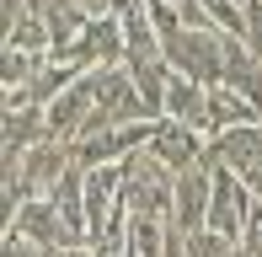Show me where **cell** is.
<instances>
[{
  "instance_id": "cell-21",
  "label": "cell",
  "mask_w": 262,
  "mask_h": 257,
  "mask_svg": "<svg viewBox=\"0 0 262 257\" xmlns=\"http://www.w3.org/2000/svg\"><path fill=\"white\" fill-rule=\"evenodd\" d=\"M246 43L252 54H262V0H246Z\"/></svg>"
},
{
  "instance_id": "cell-7",
  "label": "cell",
  "mask_w": 262,
  "mask_h": 257,
  "mask_svg": "<svg viewBox=\"0 0 262 257\" xmlns=\"http://www.w3.org/2000/svg\"><path fill=\"white\" fill-rule=\"evenodd\" d=\"M209 193H214V161H193V166L177 172V204H171V220L182 230H204L209 225Z\"/></svg>"
},
{
  "instance_id": "cell-1",
  "label": "cell",
  "mask_w": 262,
  "mask_h": 257,
  "mask_svg": "<svg viewBox=\"0 0 262 257\" xmlns=\"http://www.w3.org/2000/svg\"><path fill=\"white\" fill-rule=\"evenodd\" d=\"M123 198H128V215H150V220H171L177 204V172L166 166L156 150H134L123 161Z\"/></svg>"
},
{
  "instance_id": "cell-24",
  "label": "cell",
  "mask_w": 262,
  "mask_h": 257,
  "mask_svg": "<svg viewBox=\"0 0 262 257\" xmlns=\"http://www.w3.org/2000/svg\"><path fill=\"white\" fill-rule=\"evenodd\" d=\"M86 6H91V11H113V0H86Z\"/></svg>"
},
{
  "instance_id": "cell-14",
  "label": "cell",
  "mask_w": 262,
  "mask_h": 257,
  "mask_svg": "<svg viewBox=\"0 0 262 257\" xmlns=\"http://www.w3.org/2000/svg\"><path fill=\"white\" fill-rule=\"evenodd\" d=\"M49 198L59 204V215L70 220V230L86 241V166H80V161H75V166H70L59 182H54V193H49Z\"/></svg>"
},
{
  "instance_id": "cell-9",
  "label": "cell",
  "mask_w": 262,
  "mask_h": 257,
  "mask_svg": "<svg viewBox=\"0 0 262 257\" xmlns=\"http://www.w3.org/2000/svg\"><path fill=\"white\" fill-rule=\"evenodd\" d=\"M209 161H220V166H230V172H252L257 161H262V123H230V128H220V134L209 139Z\"/></svg>"
},
{
  "instance_id": "cell-22",
  "label": "cell",
  "mask_w": 262,
  "mask_h": 257,
  "mask_svg": "<svg viewBox=\"0 0 262 257\" xmlns=\"http://www.w3.org/2000/svg\"><path fill=\"white\" fill-rule=\"evenodd\" d=\"M43 257H97V247L91 241H70V247H49Z\"/></svg>"
},
{
  "instance_id": "cell-16",
  "label": "cell",
  "mask_w": 262,
  "mask_h": 257,
  "mask_svg": "<svg viewBox=\"0 0 262 257\" xmlns=\"http://www.w3.org/2000/svg\"><path fill=\"white\" fill-rule=\"evenodd\" d=\"M6 49H27V54H54V27L43 16H21V22H11L6 27Z\"/></svg>"
},
{
  "instance_id": "cell-4",
  "label": "cell",
  "mask_w": 262,
  "mask_h": 257,
  "mask_svg": "<svg viewBox=\"0 0 262 257\" xmlns=\"http://www.w3.org/2000/svg\"><path fill=\"white\" fill-rule=\"evenodd\" d=\"M91 118H97V70H80V75L49 102V134L75 145V139L91 128Z\"/></svg>"
},
{
  "instance_id": "cell-23",
  "label": "cell",
  "mask_w": 262,
  "mask_h": 257,
  "mask_svg": "<svg viewBox=\"0 0 262 257\" xmlns=\"http://www.w3.org/2000/svg\"><path fill=\"white\" fill-rule=\"evenodd\" d=\"M21 16H27V0H0V27H11Z\"/></svg>"
},
{
  "instance_id": "cell-15",
  "label": "cell",
  "mask_w": 262,
  "mask_h": 257,
  "mask_svg": "<svg viewBox=\"0 0 262 257\" xmlns=\"http://www.w3.org/2000/svg\"><path fill=\"white\" fill-rule=\"evenodd\" d=\"M166 225H171V220L128 215V230H123V252H128V257H161V247H166Z\"/></svg>"
},
{
  "instance_id": "cell-6",
  "label": "cell",
  "mask_w": 262,
  "mask_h": 257,
  "mask_svg": "<svg viewBox=\"0 0 262 257\" xmlns=\"http://www.w3.org/2000/svg\"><path fill=\"white\" fill-rule=\"evenodd\" d=\"M6 230H21L27 241H38L43 252L49 247H70V241H80L75 230H70V220L59 215V204L49 193H32V198H21V209L6 220Z\"/></svg>"
},
{
  "instance_id": "cell-8",
  "label": "cell",
  "mask_w": 262,
  "mask_h": 257,
  "mask_svg": "<svg viewBox=\"0 0 262 257\" xmlns=\"http://www.w3.org/2000/svg\"><path fill=\"white\" fill-rule=\"evenodd\" d=\"M150 150L166 161L171 172H182V166H193V161H204L209 156V134H198L193 123H177V118H156V128H150Z\"/></svg>"
},
{
  "instance_id": "cell-2",
  "label": "cell",
  "mask_w": 262,
  "mask_h": 257,
  "mask_svg": "<svg viewBox=\"0 0 262 257\" xmlns=\"http://www.w3.org/2000/svg\"><path fill=\"white\" fill-rule=\"evenodd\" d=\"M134 118H150V108H145V97H139L128 65H97V118H91V128L134 123ZM91 128H86V134H91ZM86 134H80V139H86Z\"/></svg>"
},
{
  "instance_id": "cell-17",
  "label": "cell",
  "mask_w": 262,
  "mask_h": 257,
  "mask_svg": "<svg viewBox=\"0 0 262 257\" xmlns=\"http://www.w3.org/2000/svg\"><path fill=\"white\" fill-rule=\"evenodd\" d=\"M49 65V54H27V49H6L0 54V86L6 91H16V86H27L38 70Z\"/></svg>"
},
{
  "instance_id": "cell-19",
  "label": "cell",
  "mask_w": 262,
  "mask_h": 257,
  "mask_svg": "<svg viewBox=\"0 0 262 257\" xmlns=\"http://www.w3.org/2000/svg\"><path fill=\"white\" fill-rule=\"evenodd\" d=\"M0 257H43L38 241H27L21 230H6V241H0Z\"/></svg>"
},
{
  "instance_id": "cell-10",
  "label": "cell",
  "mask_w": 262,
  "mask_h": 257,
  "mask_svg": "<svg viewBox=\"0 0 262 257\" xmlns=\"http://www.w3.org/2000/svg\"><path fill=\"white\" fill-rule=\"evenodd\" d=\"M38 139H49V108L32 102H6L0 108V150H32Z\"/></svg>"
},
{
  "instance_id": "cell-3",
  "label": "cell",
  "mask_w": 262,
  "mask_h": 257,
  "mask_svg": "<svg viewBox=\"0 0 262 257\" xmlns=\"http://www.w3.org/2000/svg\"><path fill=\"white\" fill-rule=\"evenodd\" d=\"M150 128H156V118H134V123L91 128L86 139H75V161H80V166H118V161H128L134 150L150 145Z\"/></svg>"
},
{
  "instance_id": "cell-18",
  "label": "cell",
  "mask_w": 262,
  "mask_h": 257,
  "mask_svg": "<svg viewBox=\"0 0 262 257\" xmlns=\"http://www.w3.org/2000/svg\"><path fill=\"white\" fill-rule=\"evenodd\" d=\"M246 247L235 236H225V230H214V225H204V230H187V257H241Z\"/></svg>"
},
{
  "instance_id": "cell-12",
  "label": "cell",
  "mask_w": 262,
  "mask_h": 257,
  "mask_svg": "<svg viewBox=\"0 0 262 257\" xmlns=\"http://www.w3.org/2000/svg\"><path fill=\"white\" fill-rule=\"evenodd\" d=\"M166 118L193 123L198 134H209V86L177 70V75H171V86H166Z\"/></svg>"
},
{
  "instance_id": "cell-25",
  "label": "cell",
  "mask_w": 262,
  "mask_h": 257,
  "mask_svg": "<svg viewBox=\"0 0 262 257\" xmlns=\"http://www.w3.org/2000/svg\"><path fill=\"white\" fill-rule=\"evenodd\" d=\"M241 257H252V252H241Z\"/></svg>"
},
{
  "instance_id": "cell-20",
  "label": "cell",
  "mask_w": 262,
  "mask_h": 257,
  "mask_svg": "<svg viewBox=\"0 0 262 257\" xmlns=\"http://www.w3.org/2000/svg\"><path fill=\"white\" fill-rule=\"evenodd\" d=\"M241 247L262 257V198H257V209H252V220H246V230H241Z\"/></svg>"
},
{
  "instance_id": "cell-13",
  "label": "cell",
  "mask_w": 262,
  "mask_h": 257,
  "mask_svg": "<svg viewBox=\"0 0 262 257\" xmlns=\"http://www.w3.org/2000/svg\"><path fill=\"white\" fill-rule=\"evenodd\" d=\"M230 123H262V113H257L235 86L214 80V86H209V139L220 134V128H230Z\"/></svg>"
},
{
  "instance_id": "cell-5",
  "label": "cell",
  "mask_w": 262,
  "mask_h": 257,
  "mask_svg": "<svg viewBox=\"0 0 262 257\" xmlns=\"http://www.w3.org/2000/svg\"><path fill=\"white\" fill-rule=\"evenodd\" d=\"M75 166V145L70 139H38L32 150H21V161H16V177H21V193H54V182L64 177V172Z\"/></svg>"
},
{
  "instance_id": "cell-11",
  "label": "cell",
  "mask_w": 262,
  "mask_h": 257,
  "mask_svg": "<svg viewBox=\"0 0 262 257\" xmlns=\"http://www.w3.org/2000/svg\"><path fill=\"white\" fill-rule=\"evenodd\" d=\"M225 86H235L246 102L262 113V54H252V43L246 38H230L225 32Z\"/></svg>"
}]
</instances>
